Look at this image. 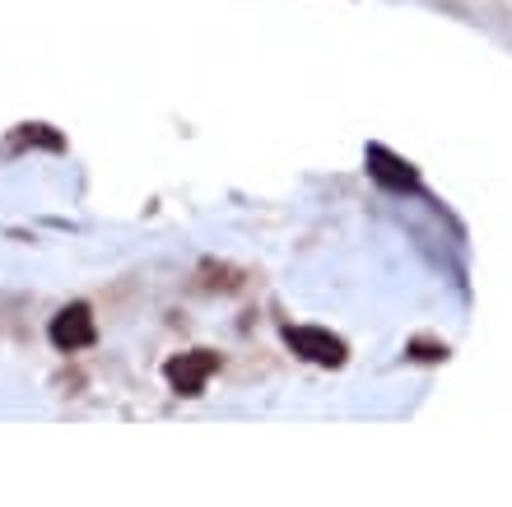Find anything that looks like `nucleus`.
I'll return each mask as SVG.
<instances>
[{
	"label": "nucleus",
	"instance_id": "nucleus-1",
	"mask_svg": "<svg viewBox=\"0 0 512 507\" xmlns=\"http://www.w3.org/2000/svg\"><path fill=\"white\" fill-rule=\"evenodd\" d=\"M284 345L294 349L298 359L317 363V368H340L345 363V340L331 331H322V326H284Z\"/></svg>",
	"mask_w": 512,
	"mask_h": 507
},
{
	"label": "nucleus",
	"instance_id": "nucleus-2",
	"mask_svg": "<svg viewBox=\"0 0 512 507\" xmlns=\"http://www.w3.org/2000/svg\"><path fill=\"white\" fill-rule=\"evenodd\" d=\"M47 340H52L61 354H75V349H89L98 340V321H94V307L89 303H70L61 307L47 326Z\"/></svg>",
	"mask_w": 512,
	"mask_h": 507
},
{
	"label": "nucleus",
	"instance_id": "nucleus-3",
	"mask_svg": "<svg viewBox=\"0 0 512 507\" xmlns=\"http://www.w3.org/2000/svg\"><path fill=\"white\" fill-rule=\"evenodd\" d=\"M215 373H219V354H210V349H191V354H177V359L163 363V377H168V387L177 396H201Z\"/></svg>",
	"mask_w": 512,
	"mask_h": 507
},
{
	"label": "nucleus",
	"instance_id": "nucleus-4",
	"mask_svg": "<svg viewBox=\"0 0 512 507\" xmlns=\"http://www.w3.org/2000/svg\"><path fill=\"white\" fill-rule=\"evenodd\" d=\"M368 173L378 177L387 191H415L419 187L415 168H410L405 159H396V154H391V149H382V145L368 149Z\"/></svg>",
	"mask_w": 512,
	"mask_h": 507
},
{
	"label": "nucleus",
	"instance_id": "nucleus-5",
	"mask_svg": "<svg viewBox=\"0 0 512 507\" xmlns=\"http://www.w3.org/2000/svg\"><path fill=\"white\" fill-rule=\"evenodd\" d=\"M19 149H66V140L52 131V126H42V121H28V126H14V135L5 140V154H19Z\"/></svg>",
	"mask_w": 512,
	"mask_h": 507
}]
</instances>
